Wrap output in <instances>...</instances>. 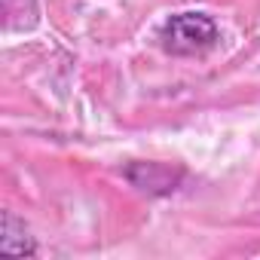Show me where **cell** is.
<instances>
[{
	"label": "cell",
	"instance_id": "1",
	"mask_svg": "<svg viewBox=\"0 0 260 260\" xmlns=\"http://www.w3.org/2000/svg\"><path fill=\"white\" fill-rule=\"evenodd\" d=\"M217 40V25L205 13H178L159 28V43L172 55H196L211 49Z\"/></svg>",
	"mask_w": 260,
	"mask_h": 260
},
{
	"label": "cell",
	"instance_id": "2",
	"mask_svg": "<svg viewBox=\"0 0 260 260\" xmlns=\"http://www.w3.org/2000/svg\"><path fill=\"white\" fill-rule=\"evenodd\" d=\"M181 178H184V172H172L159 162H135L128 169V181L150 193H169V190H175V184Z\"/></svg>",
	"mask_w": 260,
	"mask_h": 260
},
{
	"label": "cell",
	"instance_id": "3",
	"mask_svg": "<svg viewBox=\"0 0 260 260\" xmlns=\"http://www.w3.org/2000/svg\"><path fill=\"white\" fill-rule=\"evenodd\" d=\"M0 251L19 254V257L37 254V242L28 236L25 220H19L13 211H4V226H0Z\"/></svg>",
	"mask_w": 260,
	"mask_h": 260
}]
</instances>
